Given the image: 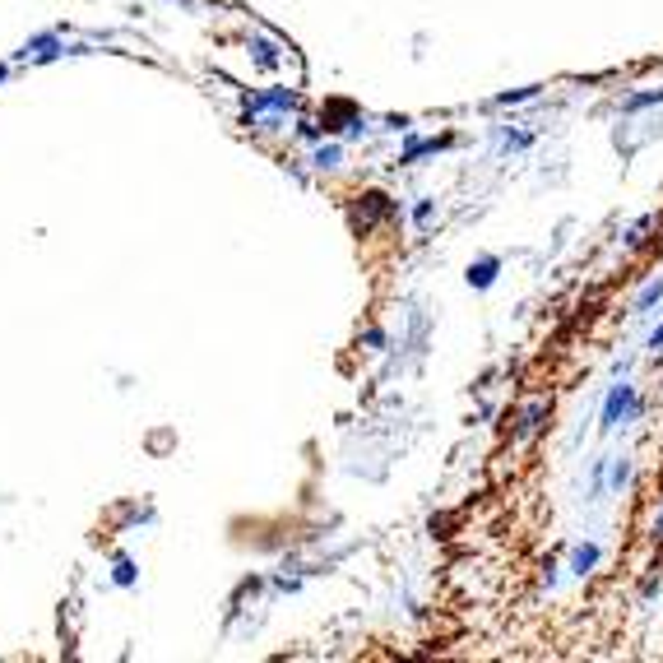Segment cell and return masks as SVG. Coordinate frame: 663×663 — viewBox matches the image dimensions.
<instances>
[{
    "mask_svg": "<svg viewBox=\"0 0 663 663\" xmlns=\"http://www.w3.org/2000/svg\"><path fill=\"white\" fill-rule=\"evenodd\" d=\"M640 413H645V404H640V395H636V385H626V380H621V385H612V390H608V399H603L598 427H603V431H612L617 422L626 427V422H636Z\"/></svg>",
    "mask_w": 663,
    "mask_h": 663,
    "instance_id": "6da1fadb",
    "label": "cell"
},
{
    "mask_svg": "<svg viewBox=\"0 0 663 663\" xmlns=\"http://www.w3.org/2000/svg\"><path fill=\"white\" fill-rule=\"evenodd\" d=\"M497 274H501V260L497 255H483L478 265H469V287H492Z\"/></svg>",
    "mask_w": 663,
    "mask_h": 663,
    "instance_id": "7a4b0ae2",
    "label": "cell"
},
{
    "mask_svg": "<svg viewBox=\"0 0 663 663\" xmlns=\"http://www.w3.org/2000/svg\"><path fill=\"white\" fill-rule=\"evenodd\" d=\"M598 557H603V552H598V543H580V547L571 552V571L575 575H589L598 566Z\"/></svg>",
    "mask_w": 663,
    "mask_h": 663,
    "instance_id": "3957f363",
    "label": "cell"
},
{
    "mask_svg": "<svg viewBox=\"0 0 663 663\" xmlns=\"http://www.w3.org/2000/svg\"><path fill=\"white\" fill-rule=\"evenodd\" d=\"M645 107H663V89H645V93H631V98L621 102V111H626V116H636V111H645Z\"/></svg>",
    "mask_w": 663,
    "mask_h": 663,
    "instance_id": "277c9868",
    "label": "cell"
},
{
    "mask_svg": "<svg viewBox=\"0 0 663 663\" xmlns=\"http://www.w3.org/2000/svg\"><path fill=\"white\" fill-rule=\"evenodd\" d=\"M659 302H663V278H654V283H645V292H640V297H636V311L645 316V311H654Z\"/></svg>",
    "mask_w": 663,
    "mask_h": 663,
    "instance_id": "5b68a950",
    "label": "cell"
},
{
    "mask_svg": "<svg viewBox=\"0 0 663 663\" xmlns=\"http://www.w3.org/2000/svg\"><path fill=\"white\" fill-rule=\"evenodd\" d=\"M631 483V459H612V473H608V487L612 492H621V487Z\"/></svg>",
    "mask_w": 663,
    "mask_h": 663,
    "instance_id": "8992f818",
    "label": "cell"
},
{
    "mask_svg": "<svg viewBox=\"0 0 663 663\" xmlns=\"http://www.w3.org/2000/svg\"><path fill=\"white\" fill-rule=\"evenodd\" d=\"M650 223H654L650 213H645V218H636V223L626 228V237H621V242H626V246H645V233H650Z\"/></svg>",
    "mask_w": 663,
    "mask_h": 663,
    "instance_id": "52a82bcc",
    "label": "cell"
},
{
    "mask_svg": "<svg viewBox=\"0 0 663 663\" xmlns=\"http://www.w3.org/2000/svg\"><path fill=\"white\" fill-rule=\"evenodd\" d=\"M543 413H547V404H533V409L524 413V422H520V436H533V431L543 427Z\"/></svg>",
    "mask_w": 663,
    "mask_h": 663,
    "instance_id": "ba28073f",
    "label": "cell"
},
{
    "mask_svg": "<svg viewBox=\"0 0 663 663\" xmlns=\"http://www.w3.org/2000/svg\"><path fill=\"white\" fill-rule=\"evenodd\" d=\"M529 98H538V89H515V93H501V107H510V102H529Z\"/></svg>",
    "mask_w": 663,
    "mask_h": 663,
    "instance_id": "9c48e42d",
    "label": "cell"
},
{
    "mask_svg": "<svg viewBox=\"0 0 663 663\" xmlns=\"http://www.w3.org/2000/svg\"><path fill=\"white\" fill-rule=\"evenodd\" d=\"M659 589H663V575H650V580H645V585H640V594H645V598H654V594H659Z\"/></svg>",
    "mask_w": 663,
    "mask_h": 663,
    "instance_id": "30bf717a",
    "label": "cell"
},
{
    "mask_svg": "<svg viewBox=\"0 0 663 663\" xmlns=\"http://www.w3.org/2000/svg\"><path fill=\"white\" fill-rule=\"evenodd\" d=\"M645 348H654V353H659V348H663V325H659V330L650 334V343H645Z\"/></svg>",
    "mask_w": 663,
    "mask_h": 663,
    "instance_id": "8fae6325",
    "label": "cell"
},
{
    "mask_svg": "<svg viewBox=\"0 0 663 663\" xmlns=\"http://www.w3.org/2000/svg\"><path fill=\"white\" fill-rule=\"evenodd\" d=\"M654 543H663V515L654 520Z\"/></svg>",
    "mask_w": 663,
    "mask_h": 663,
    "instance_id": "7c38bea8",
    "label": "cell"
}]
</instances>
